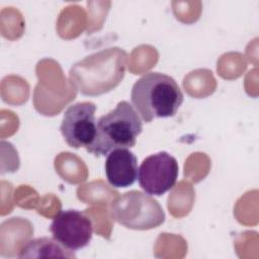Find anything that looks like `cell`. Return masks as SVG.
Here are the masks:
<instances>
[{
    "label": "cell",
    "mask_w": 259,
    "mask_h": 259,
    "mask_svg": "<svg viewBox=\"0 0 259 259\" xmlns=\"http://www.w3.org/2000/svg\"><path fill=\"white\" fill-rule=\"evenodd\" d=\"M127 55L119 48H109L77 62L70 70L72 84L84 95L96 96L116 87L122 80Z\"/></svg>",
    "instance_id": "cell-1"
},
{
    "label": "cell",
    "mask_w": 259,
    "mask_h": 259,
    "mask_svg": "<svg viewBox=\"0 0 259 259\" xmlns=\"http://www.w3.org/2000/svg\"><path fill=\"white\" fill-rule=\"evenodd\" d=\"M131 99L140 117L151 122L158 117L174 116L183 102V94L171 76L148 72L133 85Z\"/></svg>",
    "instance_id": "cell-2"
},
{
    "label": "cell",
    "mask_w": 259,
    "mask_h": 259,
    "mask_svg": "<svg viewBox=\"0 0 259 259\" xmlns=\"http://www.w3.org/2000/svg\"><path fill=\"white\" fill-rule=\"evenodd\" d=\"M142 131L143 121L134 106L119 101L114 109L98 118L94 141L86 151L100 157L114 149L132 148Z\"/></svg>",
    "instance_id": "cell-3"
},
{
    "label": "cell",
    "mask_w": 259,
    "mask_h": 259,
    "mask_svg": "<svg viewBox=\"0 0 259 259\" xmlns=\"http://www.w3.org/2000/svg\"><path fill=\"white\" fill-rule=\"evenodd\" d=\"M110 215L119 225L138 231L157 228L165 221L160 203L139 190L127 191L116 198L111 204Z\"/></svg>",
    "instance_id": "cell-4"
},
{
    "label": "cell",
    "mask_w": 259,
    "mask_h": 259,
    "mask_svg": "<svg viewBox=\"0 0 259 259\" xmlns=\"http://www.w3.org/2000/svg\"><path fill=\"white\" fill-rule=\"evenodd\" d=\"M178 170V163L173 156L159 152L144 159L139 167L138 181L146 193L160 196L175 185Z\"/></svg>",
    "instance_id": "cell-5"
},
{
    "label": "cell",
    "mask_w": 259,
    "mask_h": 259,
    "mask_svg": "<svg viewBox=\"0 0 259 259\" xmlns=\"http://www.w3.org/2000/svg\"><path fill=\"white\" fill-rule=\"evenodd\" d=\"M95 112L96 105L91 101L77 102L66 109L60 131L70 147L87 150L93 143L97 125Z\"/></svg>",
    "instance_id": "cell-6"
},
{
    "label": "cell",
    "mask_w": 259,
    "mask_h": 259,
    "mask_svg": "<svg viewBox=\"0 0 259 259\" xmlns=\"http://www.w3.org/2000/svg\"><path fill=\"white\" fill-rule=\"evenodd\" d=\"M50 231L53 238L70 251L86 247L93 234L91 220L82 211L67 209L60 211L53 220Z\"/></svg>",
    "instance_id": "cell-7"
},
{
    "label": "cell",
    "mask_w": 259,
    "mask_h": 259,
    "mask_svg": "<svg viewBox=\"0 0 259 259\" xmlns=\"http://www.w3.org/2000/svg\"><path fill=\"white\" fill-rule=\"evenodd\" d=\"M104 168L107 181L114 188L128 187L138 179V159L126 148L110 151L107 154Z\"/></svg>",
    "instance_id": "cell-8"
},
{
    "label": "cell",
    "mask_w": 259,
    "mask_h": 259,
    "mask_svg": "<svg viewBox=\"0 0 259 259\" xmlns=\"http://www.w3.org/2000/svg\"><path fill=\"white\" fill-rule=\"evenodd\" d=\"M20 253L17 255L18 258H55V257H65V258H75L73 251L68 250L63 245H61L54 238H38L26 242L22 248L19 250Z\"/></svg>",
    "instance_id": "cell-9"
}]
</instances>
